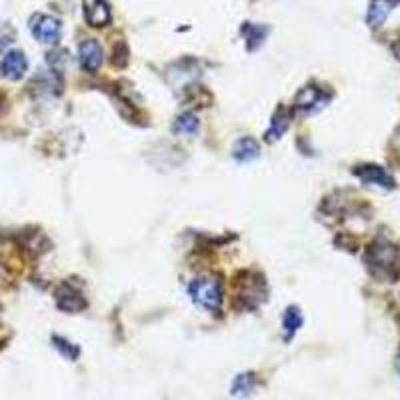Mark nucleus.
Instances as JSON below:
<instances>
[{
    "instance_id": "nucleus-7",
    "label": "nucleus",
    "mask_w": 400,
    "mask_h": 400,
    "mask_svg": "<svg viewBox=\"0 0 400 400\" xmlns=\"http://www.w3.org/2000/svg\"><path fill=\"white\" fill-rule=\"evenodd\" d=\"M248 280H240L239 282V304L246 308H256L258 304L264 301V282L262 278L253 280V274L246 272Z\"/></svg>"
},
{
    "instance_id": "nucleus-13",
    "label": "nucleus",
    "mask_w": 400,
    "mask_h": 400,
    "mask_svg": "<svg viewBox=\"0 0 400 400\" xmlns=\"http://www.w3.org/2000/svg\"><path fill=\"white\" fill-rule=\"evenodd\" d=\"M198 127H200L198 116L194 112L186 111L176 118L175 125H173V130H175L176 136H192V134L198 132Z\"/></svg>"
},
{
    "instance_id": "nucleus-9",
    "label": "nucleus",
    "mask_w": 400,
    "mask_h": 400,
    "mask_svg": "<svg viewBox=\"0 0 400 400\" xmlns=\"http://www.w3.org/2000/svg\"><path fill=\"white\" fill-rule=\"evenodd\" d=\"M56 306L63 310V312H68V314H74V312H80L84 310L88 303L84 301V296L80 294V290H77L70 285H63L56 292Z\"/></svg>"
},
{
    "instance_id": "nucleus-6",
    "label": "nucleus",
    "mask_w": 400,
    "mask_h": 400,
    "mask_svg": "<svg viewBox=\"0 0 400 400\" xmlns=\"http://www.w3.org/2000/svg\"><path fill=\"white\" fill-rule=\"evenodd\" d=\"M102 61H104V52H102V47L98 45V40L88 38V40L80 42L79 63L84 72H96L102 66Z\"/></svg>"
},
{
    "instance_id": "nucleus-8",
    "label": "nucleus",
    "mask_w": 400,
    "mask_h": 400,
    "mask_svg": "<svg viewBox=\"0 0 400 400\" xmlns=\"http://www.w3.org/2000/svg\"><path fill=\"white\" fill-rule=\"evenodd\" d=\"M29 70V61L20 50H10L2 56L0 63V72L8 80H20Z\"/></svg>"
},
{
    "instance_id": "nucleus-11",
    "label": "nucleus",
    "mask_w": 400,
    "mask_h": 400,
    "mask_svg": "<svg viewBox=\"0 0 400 400\" xmlns=\"http://www.w3.org/2000/svg\"><path fill=\"white\" fill-rule=\"evenodd\" d=\"M354 175L358 176L362 182H368V184H376V186H383V189H392L394 186V178L388 175L383 166H376V164L358 166V168H354Z\"/></svg>"
},
{
    "instance_id": "nucleus-2",
    "label": "nucleus",
    "mask_w": 400,
    "mask_h": 400,
    "mask_svg": "<svg viewBox=\"0 0 400 400\" xmlns=\"http://www.w3.org/2000/svg\"><path fill=\"white\" fill-rule=\"evenodd\" d=\"M192 303L208 312H221L223 306V282L214 276H200L189 285Z\"/></svg>"
},
{
    "instance_id": "nucleus-14",
    "label": "nucleus",
    "mask_w": 400,
    "mask_h": 400,
    "mask_svg": "<svg viewBox=\"0 0 400 400\" xmlns=\"http://www.w3.org/2000/svg\"><path fill=\"white\" fill-rule=\"evenodd\" d=\"M288 125H290V116H288V112L285 111V109H280V111L272 116L271 128H269V132H266V141H271V143L278 141V138L287 132Z\"/></svg>"
},
{
    "instance_id": "nucleus-10",
    "label": "nucleus",
    "mask_w": 400,
    "mask_h": 400,
    "mask_svg": "<svg viewBox=\"0 0 400 400\" xmlns=\"http://www.w3.org/2000/svg\"><path fill=\"white\" fill-rule=\"evenodd\" d=\"M400 4V0H370L367 10V24L370 29H381L388 15Z\"/></svg>"
},
{
    "instance_id": "nucleus-16",
    "label": "nucleus",
    "mask_w": 400,
    "mask_h": 400,
    "mask_svg": "<svg viewBox=\"0 0 400 400\" xmlns=\"http://www.w3.org/2000/svg\"><path fill=\"white\" fill-rule=\"evenodd\" d=\"M303 324V314H301V308L296 306H288L285 317H282V328L287 330L288 336H292Z\"/></svg>"
},
{
    "instance_id": "nucleus-5",
    "label": "nucleus",
    "mask_w": 400,
    "mask_h": 400,
    "mask_svg": "<svg viewBox=\"0 0 400 400\" xmlns=\"http://www.w3.org/2000/svg\"><path fill=\"white\" fill-rule=\"evenodd\" d=\"M82 13L88 26L102 29L111 24L112 10L106 0H82Z\"/></svg>"
},
{
    "instance_id": "nucleus-4",
    "label": "nucleus",
    "mask_w": 400,
    "mask_h": 400,
    "mask_svg": "<svg viewBox=\"0 0 400 400\" xmlns=\"http://www.w3.org/2000/svg\"><path fill=\"white\" fill-rule=\"evenodd\" d=\"M328 100H330V95L320 90L319 86H304L294 98V106L303 114H312V112H319L320 109H324Z\"/></svg>"
},
{
    "instance_id": "nucleus-15",
    "label": "nucleus",
    "mask_w": 400,
    "mask_h": 400,
    "mask_svg": "<svg viewBox=\"0 0 400 400\" xmlns=\"http://www.w3.org/2000/svg\"><path fill=\"white\" fill-rule=\"evenodd\" d=\"M244 36H246V48L248 50H256V48L262 45V40L266 38V32L269 29L266 26H260V24H246L244 29Z\"/></svg>"
},
{
    "instance_id": "nucleus-12",
    "label": "nucleus",
    "mask_w": 400,
    "mask_h": 400,
    "mask_svg": "<svg viewBox=\"0 0 400 400\" xmlns=\"http://www.w3.org/2000/svg\"><path fill=\"white\" fill-rule=\"evenodd\" d=\"M258 154H260V146L250 136L239 138L232 146V159L239 162H250V160L258 159Z\"/></svg>"
},
{
    "instance_id": "nucleus-17",
    "label": "nucleus",
    "mask_w": 400,
    "mask_h": 400,
    "mask_svg": "<svg viewBox=\"0 0 400 400\" xmlns=\"http://www.w3.org/2000/svg\"><path fill=\"white\" fill-rule=\"evenodd\" d=\"M54 342H56L54 346H56L58 351L63 352L64 356H68V358H72V360H74V358L79 356V349H77L74 344H70L68 340H64V338H54Z\"/></svg>"
},
{
    "instance_id": "nucleus-3",
    "label": "nucleus",
    "mask_w": 400,
    "mask_h": 400,
    "mask_svg": "<svg viewBox=\"0 0 400 400\" xmlns=\"http://www.w3.org/2000/svg\"><path fill=\"white\" fill-rule=\"evenodd\" d=\"M31 31L34 38L42 45H56L63 36V22L56 16L36 15L32 16Z\"/></svg>"
},
{
    "instance_id": "nucleus-1",
    "label": "nucleus",
    "mask_w": 400,
    "mask_h": 400,
    "mask_svg": "<svg viewBox=\"0 0 400 400\" xmlns=\"http://www.w3.org/2000/svg\"><path fill=\"white\" fill-rule=\"evenodd\" d=\"M367 266L378 278H397L399 274V248L386 240H376L367 250Z\"/></svg>"
}]
</instances>
